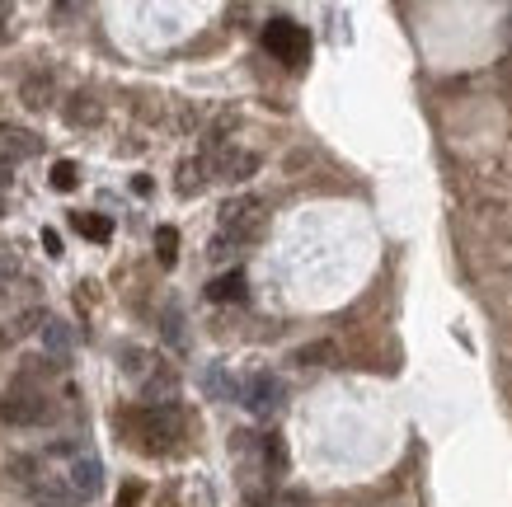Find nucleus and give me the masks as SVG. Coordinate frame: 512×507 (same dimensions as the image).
<instances>
[{
    "label": "nucleus",
    "mask_w": 512,
    "mask_h": 507,
    "mask_svg": "<svg viewBox=\"0 0 512 507\" xmlns=\"http://www.w3.org/2000/svg\"><path fill=\"white\" fill-rule=\"evenodd\" d=\"M156 254L165 268H174V259H179V231H174V226H160L156 231Z\"/></svg>",
    "instance_id": "17"
},
{
    "label": "nucleus",
    "mask_w": 512,
    "mask_h": 507,
    "mask_svg": "<svg viewBox=\"0 0 512 507\" xmlns=\"http://www.w3.org/2000/svg\"><path fill=\"white\" fill-rule=\"evenodd\" d=\"M38 334H43V348L52 353V362H66V357H71V324H66V320L47 315Z\"/></svg>",
    "instance_id": "11"
},
{
    "label": "nucleus",
    "mask_w": 512,
    "mask_h": 507,
    "mask_svg": "<svg viewBox=\"0 0 512 507\" xmlns=\"http://www.w3.org/2000/svg\"><path fill=\"white\" fill-rule=\"evenodd\" d=\"M66 123H71V127H80V123H85V127L99 123V104H94L90 94H76V104L66 108Z\"/></svg>",
    "instance_id": "16"
},
{
    "label": "nucleus",
    "mask_w": 512,
    "mask_h": 507,
    "mask_svg": "<svg viewBox=\"0 0 512 507\" xmlns=\"http://www.w3.org/2000/svg\"><path fill=\"white\" fill-rule=\"evenodd\" d=\"M329 357H334V343H311V348L296 353V362H301V367H325Z\"/></svg>",
    "instance_id": "21"
},
{
    "label": "nucleus",
    "mask_w": 512,
    "mask_h": 507,
    "mask_svg": "<svg viewBox=\"0 0 512 507\" xmlns=\"http://www.w3.org/2000/svg\"><path fill=\"white\" fill-rule=\"evenodd\" d=\"M43 249H47V259H62V235H57V231H43Z\"/></svg>",
    "instance_id": "24"
},
{
    "label": "nucleus",
    "mask_w": 512,
    "mask_h": 507,
    "mask_svg": "<svg viewBox=\"0 0 512 507\" xmlns=\"http://www.w3.org/2000/svg\"><path fill=\"white\" fill-rule=\"evenodd\" d=\"M137 428H141V437H146L151 451H170V446L184 437V414H179L174 404L170 409H151V404H146L137 414Z\"/></svg>",
    "instance_id": "5"
},
{
    "label": "nucleus",
    "mask_w": 512,
    "mask_h": 507,
    "mask_svg": "<svg viewBox=\"0 0 512 507\" xmlns=\"http://www.w3.org/2000/svg\"><path fill=\"white\" fill-rule=\"evenodd\" d=\"M282 400H287V390H282V381L273 371H254L245 381V390H240V404H245L254 418H273L282 409Z\"/></svg>",
    "instance_id": "6"
},
{
    "label": "nucleus",
    "mask_w": 512,
    "mask_h": 507,
    "mask_svg": "<svg viewBox=\"0 0 512 507\" xmlns=\"http://www.w3.org/2000/svg\"><path fill=\"white\" fill-rule=\"evenodd\" d=\"M259 451H264V465L273 470V479H278L282 470H287V446H282V437H273V432H268L264 442H259Z\"/></svg>",
    "instance_id": "15"
},
{
    "label": "nucleus",
    "mask_w": 512,
    "mask_h": 507,
    "mask_svg": "<svg viewBox=\"0 0 512 507\" xmlns=\"http://www.w3.org/2000/svg\"><path fill=\"white\" fill-rule=\"evenodd\" d=\"M52 456H62V461H66V475L62 479L71 484V493H76L80 503L104 489V465H99V456H94V451H85V446H76V442H62V446H52Z\"/></svg>",
    "instance_id": "2"
},
{
    "label": "nucleus",
    "mask_w": 512,
    "mask_h": 507,
    "mask_svg": "<svg viewBox=\"0 0 512 507\" xmlns=\"http://www.w3.org/2000/svg\"><path fill=\"white\" fill-rule=\"evenodd\" d=\"M259 165V160H254V155H226V160H221V169H226V179H249V169Z\"/></svg>",
    "instance_id": "22"
},
{
    "label": "nucleus",
    "mask_w": 512,
    "mask_h": 507,
    "mask_svg": "<svg viewBox=\"0 0 512 507\" xmlns=\"http://www.w3.org/2000/svg\"><path fill=\"white\" fill-rule=\"evenodd\" d=\"M5 24H10V5H0V38H5Z\"/></svg>",
    "instance_id": "27"
},
{
    "label": "nucleus",
    "mask_w": 512,
    "mask_h": 507,
    "mask_svg": "<svg viewBox=\"0 0 512 507\" xmlns=\"http://www.w3.org/2000/svg\"><path fill=\"white\" fill-rule=\"evenodd\" d=\"M71 226H76V231H80V235H90V240H99V245H104V240H109V235H113V221H109V216L71 212Z\"/></svg>",
    "instance_id": "13"
},
{
    "label": "nucleus",
    "mask_w": 512,
    "mask_h": 507,
    "mask_svg": "<svg viewBox=\"0 0 512 507\" xmlns=\"http://www.w3.org/2000/svg\"><path fill=\"white\" fill-rule=\"evenodd\" d=\"M174 395H179V376H174L170 367H156L146 376V404H151V409H170Z\"/></svg>",
    "instance_id": "9"
},
{
    "label": "nucleus",
    "mask_w": 512,
    "mask_h": 507,
    "mask_svg": "<svg viewBox=\"0 0 512 507\" xmlns=\"http://www.w3.org/2000/svg\"><path fill=\"white\" fill-rule=\"evenodd\" d=\"M245 292H249V282H245L240 268H231V273H221V277L207 282V301H217V306H226V301H245Z\"/></svg>",
    "instance_id": "10"
},
{
    "label": "nucleus",
    "mask_w": 512,
    "mask_h": 507,
    "mask_svg": "<svg viewBox=\"0 0 512 507\" xmlns=\"http://www.w3.org/2000/svg\"><path fill=\"white\" fill-rule=\"evenodd\" d=\"M10 169H15V160H10V155L0 151V188H10V179H15V174H10Z\"/></svg>",
    "instance_id": "25"
},
{
    "label": "nucleus",
    "mask_w": 512,
    "mask_h": 507,
    "mask_svg": "<svg viewBox=\"0 0 512 507\" xmlns=\"http://www.w3.org/2000/svg\"><path fill=\"white\" fill-rule=\"evenodd\" d=\"M132 503H137V489H127V493H123V503H118V507H132Z\"/></svg>",
    "instance_id": "28"
},
{
    "label": "nucleus",
    "mask_w": 512,
    "mask_h": 507,
    "mask_svg": "<svg viewBox=\"0 0 512 507\" xmlns=\"http://www.w3.org/2000/svg\"><path fill=\"white\" fill-rule=\"evenodd\" d=\"M160 329H165V338H170V348H184V315H179V306H165Z\"/></svg>",
    "instance_id": "18"
},
{
    "label": "nucleus",
    "mask_w": 512,
    "mask_h": 507,
    "mask_svg": "<svg viewBox=\"0 0 512 507\" xmlns=\"http://www.w3.org/2000/svg\"><path fill=\"white\" fill-rule=\"evenodd\" d=\"M217 235H226L231 245H249V240H259L268 226V212L259 198H231L226 207L217 212Z\"/></svg>",
    "instance_id": "1"
},
{
    "label": "nucleus",
    "mask_w": 512,
    "mask_h": 507,
    "mask_svg": "<svg viewBox=\"0 0 512 507\" xmlns=\"http://www.w3.org/2000/svg\"><path fill=\"white\" fill-rule=\"evenodd\" d=\"M52 414H57V409H52V400H47L43 390L15 385V390L0 395V418H5L10 428H38V423H47Z\"/></svg>",
    "instance_id": "4"
},
{
    "label": "nucleus",
    "mask_w": 512,
    "mask_h": 507,
    "mask_svg": "<svg viewBox=\"0 0 512 507\" xmlns=\"http://www.w3.org/2000/svg\"><path fill=\"white\" fill-rule=\"evenodd\" d=\"M202 390H207L212 400H240V385L231 381V371L221 367V362H212V367L202 371Z\"/></svg>",
    "instance_id": "12"
},
{
    "label": "nucleus",
    "mask_w": 512,
    "mask_h": 507,
    "mask_svg": "<svg viewBox=\"0 0 512 507\" xmlns=\"http://www.w3.org/2000/svg\"><path fill=\"white\" fill-rule=\"evenodd\" d=\"M5 193H10V188H0V212H5Z\"/></svg>",
    "instance_id": "29"
},
{
    "label": "nucleus",
    "mask_w": 512,
    "mask_h": 507,
    "mask_svg": "<svg viewBox=\"0 0 512 507\" xmlns=\"http://www.w3.org/2000/svg\"><path fill=\"white\" fill-rule=\"evenodd\" d=\"M19 94H24V104H29V108H47V104H52V80H47V76H29Z\"/></svg>",
    "instance_id": "14"
},
{
    "label": "nucleus",
    "mask_w": 512,
    "mask_h": 507,
    "mask_svg": "<svg viewBox=\"0 0 512 507\" xmlns=\"http://www.w3.org/2000/svg\"><path fill=\"white\" fill-rule=\"evenodd\" d=\"M29 493H33V507H80V498L71 493V484H66L62 475H33V484H29Z\"/></svg>",
    "instance_id": "7"
},
{
    "label": "nucleus",
    "mask_w": 512,
    "mask_h": 507,
    "mask_svg": "<svg viewBox=\"0 0 512 507\" xmlns=\"http://www.w3.org/2000/svg\"><path fill=\"white\" fill-rule=\"evenodd\" d=\"M264 47L282 66H306V57H311V33H306V24H296V19H268Z\"/></svg>",
    "instance_id": "3"
},
{
    "label": "nucleus",
    "mask_w": 512,
    "mask_h": 507,
    "mask_svg": "<svg viewBox=\"0 0 512 507\" xmlns=\"http://www.w3.org/2000/svg\"><path fill=\"white\" fill-rule=\"evenodd\" d=\"M10 338H15V334H10V329H5V324H0V353H5V348H10Z\"/></svg>",
    "instance_id": "26"
},
{
    "label": "nucleus",
    "mask_w": 512,
    "mask_h": 507,
    "mask_svg": "<svg viewBox=\"0 0 512 507\" xmlns=\"http://www.w3.org/2000/svg\"><path fill=\"white\" fill-rule=\"evenodd\" d=\"M19 273V259L10 254V249H0V287H10V277Z\"/></svg>",
    "instance_id": "23"
},
{
    "label": "nucleus",
    "mask_w": 512,
    "mask_h": 507,
    "mask_svg": "<svg viewBox=\"0 0 512 507\" xmlns=\"http://www.w3.org/2000/svg\"><path fill=\"white\" fill-rule=\"evenodd\" d=\"M76 179H80V169L71 165V160H57V165H52V188H57V193H71Z\"/></svg>",
    "instance_id": "20"
},
{
    "label": "nucleus",
    "mask_w": 512,
    "mask_h": 507,
    "mask_svg": "<svg viewBox=\"0 0 512 507\" xmlns=\"http://www.w3.org/2000/svg\"><path fill=\"white\" fill-rule=\"evenodd\" d=\"M202 169H207L202 160H184V169H179V193H198L202 179H207Z\"/></svg>",
    "instance_id": "19"
},
{
    "label": "nucleus",
    "mask_w": 512,
    "mask_h": 507,
    "mask_svg": "<svg viewBox=\"0 0 512 507\" xmlns=\"http://www.w3.org/2000/svg\"><path fill=\"white\" fill-rule=\"evenodd\" d=\"M0 151L10 155V160H33V155L43 151V137H33L29 127H15V123H0Z\"/></svg>",
    "instance_id": "8"
}]
</instances>
